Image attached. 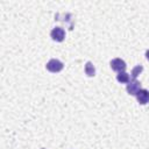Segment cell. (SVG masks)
Returning a JSON list of instances; mask_svg holds the SVG:
<instances>
[{
    "instance_id": "cell-6",
    "label": "cell",
    "mask_w": 149,
    "mask_h": 149,
    "mask_svg": "<svg viewBox=\"0 0 149 149\" xmlns=\"http://www.w3.org/2000/svg\"><path fill=\"white\" fill-rule=\"evenodd\" d=\"M116 79H118L119 83H129V74L125 71L119 72L118 76H116Z\"/></svg>"
},
{
    "instance_id": "cell-8",
    "label": "cell",
    "mask_w": 149,
    "mask_h": 149,
    "mask_svg": "<svg viewBox=\"0 0 149 149\" xmlns=\"http://www.w3.org/2000/svg\"><path fill=\"white\" fill-rule=\"evenodd\" d=\"M142 70H143L142 65H137V66H135V68L132 70V77H133V79H136V77L142 72Z\"/></svg>"
},
{
    "instance_id": "cell-4",
    "label": "cell",
    "mask_w": 149,
    "mask_h": 149,
    "mask_svg": "<svg viewBox=\"0 0 149 149\" xmlns=\"http://www.w3.org/2000/svg\"><path fill=\"white\" fill-rule=\"evenodd\" d=\"M51 37H52V40H55V41H57V42H62V41L64 40V37H65V31H64V29L61 28V27L54 28V29L51 30Z\"/></svg>"
},
{
    "instance_id": "cell-7",
    "label": "cell",
    "mask_w": 149,
    "mask_h": 149,
    "mask_svg": "<svg viewBox=\"0 0 149 149\" xmlns=\"http://www.w3.org/2000/svg\"><path fill=\"white\" fill-rule=\"evenodd\" d=\"M85 72H86V74L90 76V77H93V76H94L95 69H94V66H93V64H92L91 62H87V63H86V65H85Z\"/></svg>"
},
{
    "instance_id": "cell-2",
    "label": "cell",
    "mask_w": 149,
    "mask_h": 149,
    "mask_svg": "<svg viewBox=\"0 0 149 149\" xmlns=\"http://www.w3.org/2000/svg\"><path fill=\"white\" fill-rule=\"evenodd\" d=\"M140 90H141V84L136 79H133L127 84V92L130 95H136Z\"/></svg>"
},
{
    "instance_id": "cell-3",
    "label": "cell",
    "mask_w": 149,
    "mask_h": 149,
    "mask_svg": "<svg viewBox=\"0 0 149 149\" xmlns=\"http://www.w3.org/2000/svg\"><path fill=\"white\" fill-rule=\"evenodd\" d=\"M126 66H127L126 63H125L121 58H114V59H112V62H111V68H112V70L118 71V72L125 71Z\"/></svg>"
},
{
    "instance_id": "cell-9",
    "label": "cell",
    "mask_w": 149,
    "mask_h": 149,
    "mask_svg": "<svg viewBox=\"0 0 149 149\" xmlns=\"http://www.w3.org/2000/svg\"><path fill=\"white\" fill-rule=\"evenodd\" d=\"M146 56H147V58L149 59V50H147V52H146Z\"/></svg>"
},
{
    "instance_id": "cell-1",
    "label": "cell",
    "mask_w": 149,
    "mask_h": 149,
    "mask_svg": "<svg viewBox=\"0 0 149 149\" xmlns=\"http://www.w3.org/2000/svg\"><path fill=\"white\" fill-rule=\"evenodd\" d=\"M47 69L50 72H59L63 69V63L58 59H50L47 63Z\"/></svg>"
},
{
    "instance_id": "cell-5",
    "label": "cell",
    "mask_w": 149,
    "mask_h": 149,
    "mask_svg": "<svg viewBox=\"0 0 149 149\" xmlns=\"http://www.w3.org/2000/svg\"><path fill=\"white\" fill-rule=\"evenodd\" d=\"M136 99L141 105H146L147 102H149V91L140 90L136 94Z\"/></svg>"
}]
</instances>
